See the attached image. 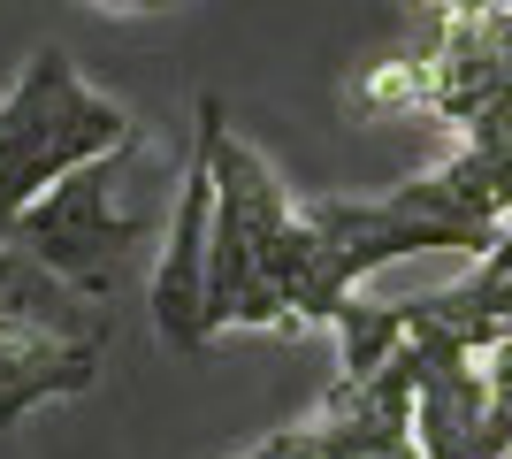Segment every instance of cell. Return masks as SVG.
<instances>
[{
	"mask_svg": "<svg viewBox=\"0 0 512 459\" xmlns=\"http://www.w3.org/2000/svg\"><path fill=\"white\" fill-rule=\"evenodd\" d=\"M123 146H138V123L77 77V62L62 46H39L23 62L16 92L0 100V245H16V222L62 176H77L85 161H107Z\"/></svg>",
	"mask_w": 512,
	"mask_h": 459,
	"instance_id": "cell-1",
	"label": "cell"
},
{
	"mask_svg": "<svg viewBox=\"0 0 512 459\" xmlns=\"http://www.w3.org/2000/svg\"><path fill=\"white\" fill-rule=\"evenodd\" d=\"M199 161L214 176V253H207V337L222 329H291L283 299L260 276V245L299 215L283 176L230 131L222 100H199Z\"/></svg>",
	"mask_w": 512,
	"mask_h": 459,
	"instance_id": "cell-2",
	"label": "cell"
},
{
	"mask_svg": "<svg viewBox=\"0 0 512 459\" xmlns=\"http://www.w3.org/2000/svg\"><path fill=\"white\" fill-rule=\"evenodd\" d=\"M123 153L85 161V169L62 176V184L16 222L23 253H39L54 276H69V284L85 291V299H100V306L115 299V284H123L130 245L146 238V215H138V207H115V169H123Z\"/></svg>",
	"mask_w": 512,
	"mask_h": 459,
	"instance_id": "cell-3",
	"label": "cell"
},
{
	"mask_svg": "<svg viewBox=\"0 0 512 459\" xmlns=\"http://www.w3.org/2000/svg\"><path fill=\"white\" fill-rule=\"evenodd\" d=\"M207 253H214V176L207 161H192L184 192H176V222L153 268V329L169 345H207Z\"/></svg>",
	"mask_w": 512,
	"mask_h": 459,
	"instance_id": "cell-4",
	"label": "cell"
},
{
	"mask_svg": "<svg viewBox=\"0 0 512 459\" xmlns=\"http://www.w3.org/2000/svg\"><path fill=\"white\" fill-rule=\"evenodd\" d=\"M100 360H107V345H85V337H62V329L0 314V429H16L23 414H39L54 398L92 391Z\"/></svg>",
	"mask_w": 512,
	"mask_h": 459,
	"instance_id": "cell-5",
	"label": "cell"
},
{
	"mask_svg": "<svg viewBox=\"0 0 512 459\" xmlns=\"http://www.w3.org/2000/svg\"><path fill=\"white\" fill-rule=\"evenodd\" d=\"M406 322L413 329H436V337H451V345H467V352L490 360V352L512 337V222H505V238L474 261L467 284L436 291L428 306H406Z\"/></svg>",
	"mask_w": 512,
	"mask_h": 459,
	"instance_id": "cell-6",
	"label": "cell"
},
{
	"mask_svg": "<svg viewBox=\"0 0 512 459\" xmlns=\"http://www.w3.org/2000/svg\"><path fill=\"white\" fill-rule=\"evenodd\" d=\"M0 314L8 322H39V329H62V337H85V345H107L115 337V314L100 299L54 276L39 253H23V245H0Z\"/></svg>",
	"mask_w": 512,
	"mask_h": 459,
	"instance_id": "cell-7",
	"label": "cell"
},
{
	"mask_svg": "<svg viewBox=\"0 0 512 459\" xmlns=\"http://www.w3.org/2000/svg\"><path fill=\"white\" fill-rule=\"evenodd\" d=\"M337 360H344V383H367V375H383L398 352H406V306H383V299H344L337 322Z\"/></svg>",
	"mask_w": 512,
	"mask_h": 459,
	"instance_id": "cell-8",
	"label": "cell"
},
{
	"mask_svg": "<svg viewBox=\"0 0 512 459\" xmlns=\"http://www.w3.org/2000/svg\"><path fill=\"white\" fill-rule=\"evenodd\" d=\"M360 108L367 115H428L421 62H383L375 77H360Z\"/></svg>",
	"mask_w": 512,
	"mask_h": 459,
	"instance_id": "cell-9",
	"label": "cell"
},
{
	"mask_svg": "<svg viewBox=\"0 0 512 459\" xmlns=\"http://www.w3.org/2000/svg\"><path fill=\"white\" fill-rule=\"evenodd\" d=\"M505 0H428V16L436 23H490Z\"/></svg>",
	"mask_w": 512,
	"mask_h": 459,
	"instance_id": "cell-10",
	"label": "cell"
},
{
	"mask_svg": "<svg viewBox=\"0 0 512 459\" xmlns=\"http://www.w3.org/2000/svg\"><path fill=\"white\" fill-rule=\"evenodd\" d=\"M92 8H138V0H92Z\"/></svg>",
	"mask_w": 512,
	"mask_h": 459,
	"instance_id": "cell-11",
	"label": "cell"
},
{
	"mask_svg": "<svg viewBox=\"0 0 512 459\" xmlns=\"http://www.w3.org/2000/svg\"><path fill=\"white\" fill-rule=\"evenodd\" d=\"M138 8H176V0H138Z\"/></svg>",
	"mask_w": 512,
	"mask_h": 459,
	"instance_id": "cell-12",
	"label": "cell"
},
{
	"mask_svg": "<svg viewBox=\"0 0 512 459\" xmlns=\"http://www.w3.org/2000/svg\"><path fill=\"white\" fill-rule=\"evenodd\" d=\"M497 16H505V31H512V0H505V8H497Z\"/></svg>",
	"mask_w": 512,
	"mask_h": 459,
	"instance_id": "cell-13",
	"label": "cell"
}]
</instances>
